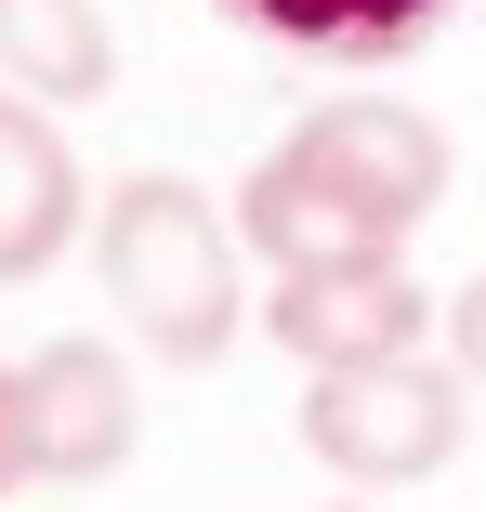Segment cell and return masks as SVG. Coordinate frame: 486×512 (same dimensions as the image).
I'll return each mask as SVG.
<instances>
[{
	"label": "cell",
	"instance_id": "obj_4",
	"mask_svg": "<svg viewBox=\"0 0 486 512\" xmlns=\"http://www.w3.org/2000/svg\"><path fill=\"white\" fill-rule=\"evenodd\" d=\"M263 329L303 368H368V355H421L447 329V302L408 263H316V276H276L263 289Z\"/></svg>",
	"mask_w": 486,
	"mask_h": 512
},
{
	"label": "cell",
	"instance_id": "obj_7",
	"mask_svg": "<svg viewBox=\"0 0 486 512\" xmlns=\"http://www.w3.org/2000/svg\"><path fill=\"white\" fill-rule=\"evenodd\" d=\"M211 14L276 40V53H303V66H395V53H421L460 14V0H211Z\"/></svg>",
	"mask_w": 486,
	"mask_h": 512
},
{
	"label": "cell",
	"instance_id": "obj_8",
	"mask_svg": "<svg viewBox=\"0 0 486 512\" xmlns=\"http://www.w3.org/2000/svg\"><path fill=\"white\" fill-rule=\"evenodd\" d=\"M0 79L40 92V106H106L119 40H106L92 0H0Z\"/></svg>",
	"mask_w": 486,
	"mask_h": 512
},
{
	"label": "cell",
	"instance_id": "obj_11",
	"mask_svg": "<svg viewBox=\"0 0 486 512\" xmlns=\"http://www.w3.org/2000/svg\"><path fill=\"white\" fill-rule=\"evenodd\" d=\"M342 512H355V499H342Z\"/></svg>",
	"mask_w": 486,
	"mask_h": 512
},
{
	"label": "cell",
	"instance_id": "obj_6",
	"mask_svg": "<svg viewBox=\"0 0 486 512\" xmlns=\"http://www.w3.org/2000/svg\"><path fill=\"white\" fill-rule=\"evenodd\" d=\"M92 224V184L53 132V106H27V92H0V289H27L66 263V237Z\"/></svg>",
	"mask_w": 486,
	"mask_h": 512
},
{
	"label": "cell",
	"instance_id": "obj_3",
	"mask_svg": "<svg viewBox=\"0 0 486 512\" xmlns=\"http://www.w3.org/2000/svg\"><path fill=\"white\" fill-rule=\"evenodd\" d=\"M473 381L447 368V355H368V368H316L303 381V447L368 499V486H421V473H447L460 460V407Z\"/></svg>",
	"mask_w": 486,
	"mask_h": 512
},
{
	"label": "cell",
	"instance_id": "obj_1",
	"mask_svg": "<svg viewBox=\"0 0 486 512\" xmlns=\"http://www.w3.org/2000/svg\"><path fill=\"white\" fill-rule=\"evenodd\" d=\"M434 197H447V132L395 92H329L224 211H237L250 263L316 276V263H408Z\"/></svg>",
	"mask_w": 486,
	"mask_h": 512
},
{
	"label": "cell",
	"instance_id": "obj_5",
	"mask_svg": "<svg viewBox=\"0 0 486 512\" xmlns=\"http://www.w3.org/2000/svg\"><path fill=\"white\" fill-rule=\"evenodd\" d=\"M27 434H40V486H92V473H119L132 434H145V407H132V368L119 342H40L27 355Z\"/></svg>",
	"mask_w": 486,
	"mask_h": 512
},
{
	"label": "cell",
	"instance_id": "obj_2",
	"mask_svg": "<svg viewBox=\"0 0 486 512\" xmlns=\"http://www.w3.org/2000/svg\"><path fill=\"white\" fill-rule=\"evenodd\" d=\"M92 263H106L119 329L158 368H211L237 342V211L184 171H132L119 197H92Z\"/></svg>",
	"mask_w": 486,
	"mask_h": 512
},
{
	"label": "cell",
	"instance_id": "obj_9",
	"mask_svg": "<svg viewBox=\"0 0 486 512\" xmlns=\"http://www.w3.org/2000/svg\"><path fill=\"white\" fill-rule=\"evenodd\" d=\"M40 486V434H27V368H0V499Z\"/></svg>",
	"mask_w": 486,
	"mask_h": 512
},
{
	"label": "cell",
	"instance_id": "obj_10",
	"mask_svg": "<svg viewBox=\"0 0 486 512\" xmlns=\"http://www.w3.org/2000/svg\"><path fill=\"white\" fill-rule=\"evenodd\" d=\"M447 368L486 394V276H460V289H447Z\"/></svg>",
	"mask_w": 486,
	"mask_h": 512
}]
</instances>
